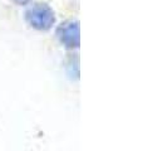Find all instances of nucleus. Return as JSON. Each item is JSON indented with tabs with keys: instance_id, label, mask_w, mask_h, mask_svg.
I'll list each match as a JSON object with an SVG mask.
<instances>
[{
	"instance_id": "f03ea898",
	"label": "nucleus",
	"mask_w": 143,
	"mask_h": 151,
	"mask_svg": "<svg viewBox=\"0 0 143 151\" xmlns=\"http://www.w3.org/2000/svg\"><path fill=\"white\" fill-rule=\"evenodd\" d=\"M60 43L66 48H78L80 44V33L78 22H66L56 29Z\"/></svg>"
},
{
	"instance_id": "f257e3e1",
	"label": "nucleus",
	"mask_w": 143,
	"mask_h": 151,
	"mask_svg": "<svg viewBox=\"0 0 143 151\" xmlns=\"http://www.w3.org/2000/svg\"><path fill=\"white\" fill-rule=\"evenodd\" d=\"M25 19L29 25L38 30H48L53 27L55 17L53 10L46 4H35L25 13Z\"/></svg>"
},
{
	"instance_id": "7ed1b4c3",
	"label": "nucleus",
	"mask_w": 143,
	"mask_h": 151,
	"mask_svg": "<svg viewBox=\"0 0 143 151\" xmlns=\"http://www.w3.org/2000/svg\"><path fill=\"white\" fill-rule=\"evenodd\" d=\"M14 3L19 4V5H25V4H28L29 1H31V0H13Z\"/></svg>"
}]
</instances>
